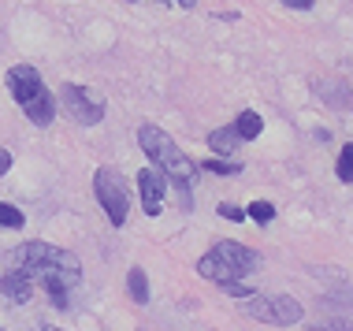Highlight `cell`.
Wrapping results in <instances>:
<instances>
[{"label": "cell", "instance_id": "1", "mask_svg": "<svg viewBox=\"0 0 353 331\" xmlns=\"http://www.w3.org/2000/svg\"><path fill=\"white\" fill-rule=\"evenodd\" d=\"M138 141H141V149H145V157L152 160V168H160V172H164L168 179H175V183H186V186L197 179V164H194V160H190L160 127L145 123V127L138 130Z\"/></svg>", "mask_w": 353, "mask_h": 331}, {"label": "cell", "instance_id": "2", "mask_svg": "<svg viewBox=\"0 0 353 331\" xmlns=\"http://www.w3.org/2000/svg\"><path fill=\"white\" fill-rule=\"evenodd\" d=\"M8 268H19V272H37V268H68L74 276H82V264L71 250H56L49 242H26L19 250L8 253Z\"/></svg>", "mask_w": 353, "mask_h": 331}, {"label": "cell", "instance_id": "3", "mask_svg": "<svg viewBox=\"0 0 353 331\" xmlns=\"http://www.w3.org/2000/svg\"><path fill=\"white\" fill-rule=\"evenodd\" d=\"M242 313L261 320V324L286 328V324H298L305 317V309L290 294H250V298H242Z\"/></svg>", "mask_w": 353, "mask_h": 331}, {"label": "cell", "instance_id": "4", "mask_svg": "<svg viewBox=\"0 0 353 331\" xmlns=\"http://www.w3.org/2000/svg\"><path fill=\"white\" fill-rule=\"evenodd\" d=\"M93 194H97L101 209L108 212V220L123 227L127 223V212H130V194H127V183L112 172V168H101L97 175H93Z\"/></svg>", "mask_w": 353, "mask_h": 331}, {"label": "cell", "instance_id": "5", "mask_svg": "<svg viewBox=\"0 0 353 331\" xmlns=\"http://www.w3.org/2000/svg\"><path fill=\"white\" fill-rule=\"evenodd\" d=\"M63 93V112L74 119V123H85V127H93V123H101L104 119V97L97 90H90V86H74V82H68V86L60 90Z\"/></svg>", "mask_w": 353, "mask_h": 331}, {"label": "cell", "instance_id": "6", "mask_svg": "<svg viewBox=\"0 0 353 331\" xmlns=\"http://www.w3.org/2000/svg\"><path fill=\"white\" fill-rule=\"evenodd\" d=\"M168 175L160 168H141L138 172V190H141V205H145L149 216H160V205H164V194H168Z\"/></svg>", "mask_w": 353, "mask_h": 331}, {"label": "cell", "instance_id": "7", "mask_svg": "<svg viewBox=\"0 0 353 331\" xmlns=\"http://www.w3.org/2000/svg\"><path fill=\"white\" fill-rule=\"evenodd\" d=\"M197 272H201L205 279L219 283V287H227V283H242V279H245V272L238 268L231 257H223V253H216V250L205 253V257L197 261Z\"/></svg>", "mask_w": 353, "mask_h": 331}, {"label": "cell", "instance_id": "8", "mask_svg": "<svg viewBox=\"0 0 353 331\" xmlns=\"http://www.w3.org/2000/svg\"><path fill=\"white\" fill-rule=\"evenodd\" d=\"M41 86L45 82H41V74H37L34 68H12L8 71V90H12V97L19 101V105H26Z\"/></svg>", "mask_w": 353, "mask_h": 331}, {"label": "cell", "instance_id": "9", "mask_svg": "<svg viewBox=\"0 0 353 331\" xmlns=\"http://www.w3.org/2000/svg\"><path fill=\"white\" fill-rule=\"evenodd\" d=\"M216 253H223V257H231L238 268L245 272V276H253L256 268H261V257H256V253L250 250V245H242V242H231V239H219L216 245H212Z\"/></svg>", "mask_w": 353, "mask_h": 331}, {"label": "cell", "instance_id": "10", "mask_svg": "<svg viewBox=\"0 0 353 331\" xmlns=\"http://www.w3.org/2000/svg\"><path fill=\"white\" fill-rule=\"evenodd\" d=\"M0 290H4V298H12L15 305H23V301L34 298V279L26 276V272L12 268V272H4V276H0Z\"/></svg>", "mask_w": 353, "mask_h": 331}, {"label": "cell", "instance_id": "11", "mask_svg": "<svg viewBox=\"0 0 353 331\" xmlns=\"http://www.w3.org/2000/svg\"><path fill=\"white\" fill-rule=\"evenodd\" d=\"M23 112L30 116V123H37V127H49L52 116H56V101H52V93L41 86V90H37L34 97L23 105Z\"/></svg>", "mask_w": 353, "mask_h": 331}, {"label": "cell", "instance_id": "12", "mask_svg": "<svg viewBox=\"0 0 353 331\" xmlns=\"http://www.w3.org/2000/svg\"><path fill=\"white\" fill-rule=\"evenodd\" d=\"M238 141L242 138L234 134V127H223V130H212V134H208V146H212V153H219V157H234Z\"/></svg>", "mask_w": 353, "mask_h": 331}, {"label": "cell", "instance_id": "13", "mask_svg": "<svg viewBox=\"0 0 353 331\" xmlns=\"http://www.w3.org/2000/svg\"><path fill=\"white\" fill-rule=\"evenodd\" d=\"M261 130H264V119L256 116L253 108H245L242 116L234 119V134L242 138V141H250V138H256V134H261Z\"/></svg>", "mask_w": 353, "mask_h": 331}, {"label": "cell", "instance_id": "14", "mask_svg": "<svg viewBox=\"0 0 353 331\" xmlns=\"http://www.w3.org/2000/svg\"><path fill=\"white\" fill-rule=\"evenodd\" d=\"M127 283H130V298H134L138 305H145V301H149V279H145V272H141V268H130Z\"/></svg>", "mask_w": 353, "mask_h": 331}, {"label": "cell", "instance_id": "15", "mask_svg": "<svg viewBox=\"0 0 353 331\" xmlns=\"http://www.w3.org/2000/svg\"><path fill=\"white\" fill-rule=\"evenodd\" d=\"M335 172H339V179H342V183H353V141H350V146H342Z\"/></svg>", "mask_w": 353, "mask_h": 331}, {"label": "cell", "instance_id": "16", "mask_svg": "<svg viewBox=\"0 0 353 331\" xmlns=\"http://www.w3.org/2000/svg\"><path fill=\"white\" fill-rule=\"evenodd\" d=\"M245 212H250L256 223H272V220H275V205H268V201H253Z\"/></svg>", "mask_w": 353, "mask_h": 331}, {"label": "cell", "instance_id": "17", "mask_svg": "<svg viewBox=\"0 0 353 331\" xmlns=\"http://www.w3.org/2000/svg\"><path fill=\"white\" fill-rule=\"evenodd\" d=\"M0 227H12V231H15V227H23V212H19L15 205L0 201Z\"/></svg>", "mask_w": 353, "mask_h": 331}, {"label": "cell", "instance_id": "18", "mask_svg": "<svg viewBox=\"0 0 353 331\" xmlns=\"http://www.w3.org/2000/svg\"><path fill=\"white\" fill-rule=\"evenodd\" d=\"M205 168H208V172H216V175H238V172H242V164H234V160H216V157L208 160Z\"/></svg>", "mask_w": 353, "mask_h": 331}, {"label": "cell", "instance_id": "19", "mask_svg": "<svg viewBox=\"0 0 353 331\" xmlns=\"http://www.w3.org/2000/svg\"><path fill=\"white\" fill-rule=\"evenodd\" d=\"M219 216H223V220H231V223H242L250 212H245V209H238V205H219Z\"/></svg>", "mask_w": 353, "mask_h": 331}, {"label": "cell", "instance_id": "20", "mask_svg": "<svg viewBox=\"0 0 353 331\" xmlns=\"http://www.w3.org/2000/svg\"><path fill=\"white\" fill-rule=\"evenodd\" d=\"M320 331H353L350 320H327V324H320Z\"/></svg>", "mask_w": 353, "mask_h": 331}, {"label": "cell", "instance_id": "21", "mask_svg": "<svg viewBox=\"0 0 353 331\" xmlns=\"http://www.w3.org/2000/svg\"><path fill=\"white\" fill-rule=\"evenodd\" d=\"M279 4H286V8H298V12H309V8H312V0H279Z\"/></svg>", "mask_w": 353, "mask_h": 331}, {"label": "cell", "instance_id": "22", "mask_svg": "<svg viewBox=\"0 0 353 331\" xmlns=\"http://www.w3.org/2000/svg\"><path fill=\"white\" fill-rule=\"evenodd\" d=\"M8 168H12V153H0V175H4Z\"/></svg>", "mask_w": 353, "mask_h": 331}, {"label": "cell", "instance_id": "23", "mask_svg": "<svg viewBox=\"0 0 353 331\" xmlns=\"http://www.w3.org/2000/svg\"><path fill=\"white\" fill-rule=\"evenodd\" d=\"M41 331H60V328H41Z\"/></svg>", "mask_w": 353, "mask_h": 331}, {"label": "cell", "instance_id": "24", "mask_svg": "<svg viewBox=\"0 0 353 331\" xmlns=\"http://www.w3.org/2000/svg\"><path fill=\"white\" fill-rule=\"evenodd\" d=\"M179 4H190V0H179Z\"/></svg>", "mask_w": 353, "mask_h": 331}]
</instances>
